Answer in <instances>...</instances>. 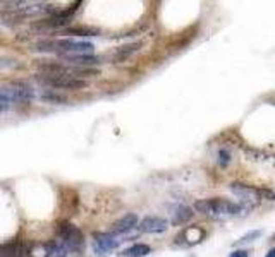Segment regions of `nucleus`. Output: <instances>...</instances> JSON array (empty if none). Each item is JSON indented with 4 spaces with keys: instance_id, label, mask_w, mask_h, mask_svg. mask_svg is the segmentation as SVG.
<instances>
[{
    "instance_id": "nucleus-1",
    "label": "nucleus",
    "mask_w": 275,
    "mask_h": 257,
    "mask_svg": "<svg viewBox=\"0 0 275 257\" xmlns=\"http://www.w3.org/2000/svg\"><path fill=\"white\" fill-rule=\"evenodd\" d=\"M34 50L38 52H57L58 55L76 57V55H91L95 50V45L90 41H77V39L66 38V39H47L34 45Z\"/></svg>"
},
{
    "instance_id": "nucleus-2",
    "label": "nucleus",
    "mask_w": 275,
    "mask_h": 257,
    "mask_svg": "<svg viewBox=\"0 0 275 257\" xmlns=\"http://www.w3.org/2000/svg\"><path fill=\"white\" fill-rule=\"evenodd\" d=\"M194 209L208 218H225V216H235L243 211V206L229 199H201L194 202Z\"/></svg>"
},
{
    "instance_id": "nucleus-3",
    "label": "nucleus",
    "mask_w": 275,
    "mask_h": 257,
    "mask_svg": "<svg viewBox=\"0 0 275 257\" xmlns=\"http://www.w3.org/2000/svg\"><path fill=\"white\" fill-rule=\"evenodd\" d=\"M57 239L66 245V249L71 252H80L85 245V237H83L81 230L76 228L71 223H61L57 228Z\"/></svg>"
},
{
    "instance_id": "nucleus-4",
    "label": "nucleus",
    "mask_w": 275,
    "mask_h": 257,
    "mask_svg": "<svg viewBox=\"0 0 275 257\" xmlns=\"http://www.w3.org/2000/svg\"><path fill=\"white\" fill-rule=\"evenodd\" d=\"M40 81L47 86H50L52 90H81V88H86V81L76 77V76H69V74H58V76H43L40 74Z\"/></svg>"
},
{
    "instance_id": "nucleus-5",
    "label": "nucleus",
    "mask_w": 275,
    "mask_h": 257,
    "mask_svg": "<svg viewBox=\"0 0 275 257\" xmlns=\"http://www.w3.org/2000/svg\"><path fill=\"white\" fill-rule=\"evenodd\" d=\"M121 240L115 239V235L112 233H103V231H95L93 233V250L98 255H107L110 252H114L119 247Z\"/></svg>"
},
{
    "instance_id": "nucleus-6",
    "label": "nucleus",
    "mask_w": 275,
    "mask_h": 257,
    "mask_svg": "<svg viewBox=\"0 0 275 257\" xmlns=\"http://www.w3.org/2000/svg\"><path fill=\"white\" fill-rule=\"evenodd\" d=\"M167 228H169V221L160 216H145L138 223V230L143 233H164Z\"/></svg>"
},
{
    "instance_id": "nucleus-7",
    "label": "nucleus",
    "mask_w": 275,
    "mask_h": 257,
    "mask_svg": "<svg viewBox=\"0 0 275 257\" xmlns=\"http://www.w3.org/2000/svg\"><path fill=\"white\" fill-rule=\"evenodd\" d=\"M6 91V95L9 96L11 103L14 101H29L33 100V90L26 84H21V82H16V84H11V86H6L2 88Z\"/></svg>"
},
{
    "instance_id": "nucleus-8",
    "label": "nucleus",
    "mask_w": 275,
    "mask_h": 257,
    "mask_svg": "<svg viewBox=\"0 0 275 257\" xmlns=\"http://www.w3.org/2000/svg\"><path fill=\"white\" fill-rule=\"evenodd\" d=\"M0 255L2 257H28L29 249L23 240L14 239L7 244L0 245Z\"/></svg>"
},
{
    "instance_id": "nucleus-9",
    "label": "nucleus",
    "mask_w": 275,
    "mask_h": 257,
    "mask_svg": "<svg viewBox=\"0 0 275 257\" xmlns=\"http://www.w3.org/2000/svg\"><path fill=\"white\" fill-rule=\"evenodd\" d=\"M138 223H140V220H138L136 212H127V215H124L122 218H119L114 225H112V231H110V233L112 235L127 233V231H131L132 228H136Z\"/></svg>"
},
{
    "instance_id": "nucleus-10",
    "label": "nucleus",
    "mask_w": 275,
    "mask_h": 257,
    "mask_svg": "<svg viewBox=\"0 0 275 257\" xmlns=\"http://www.w3.org/2000/svg\"><path fill=\"white\" fill-rule=\"evenodd\" d=\"M230 190L244 202H254V201H258V197H260V190L253 189V187H249V185H244V184H235V182L230 185Z\"/></svg>"
},
{
    "instance_id": "nucleus-11",
    "label": "nucleus",
    "mask_w": 275,
    "mask_h": 257,
    "mask_svg": "<svg viewBox=\"0 0 275 257\" xmlns=\"http://www.w3.org/2000/svg\"><path fill=\"white\" fill-rule=\"evenodd\" d=\"M151 252V247L146 244H134L121 252V257H146Z\"/></svg>"
},
{
    "instance_id": "nucleus-12",
    "label": "nucleus",
    "mask_w": 275,
    "mask_h": 257,
    "mask_svg": "<svg viewBox=\"0 0 275 257\" xmlns=\"http://www.w3.org/2000/svg\"><path fill=\"white\" fill-rule=\"evenodd\" d=\"M67 62H71L72 66H80V67H90L96 66V63H102V58L96 55H76V57H66Z\"/></svg>"
},
{
    "instance_id": "nucleus-13",
    "label": "nucleus",
    "mask_w": 275,
    "mask_h": 257,
    "mask_svg": "<svg viewBox=\"0 0 275 257\" xmlns=\"http://www.w3.org/2000/svg\"><path fill=\"white\" fill-rule=\"evenodd\" d=\"M194 212L189 206H179L178 209L174 211V216H172V225H184L193 218Z\"/></svg>"
},
{
    "instance_id": "nucleus-14",
    "label": "nucleus",
    "mask_w": 275,
    "mask_h": 257,
    "mask_svg": "<svg viewBox=\"0 0 275 257\" xmlns=\"http://www.w3.org/2000/svg\"><path fill=\"white\" fill-rule=\"evenodd\" d=\"M64 34H69V36H95V34H98V29H93V28H71V29H66Z\"/></svg>"
},
{
    "instance_id": "nucleus-15",
    "label": "nucleus",
    "mask_w": 275,
    "mask_h": 257,
    "mask_svg": "<svg viewBox=\"0 0 275 257\" xmlns=\"http://www.w3.org/2000/svg\"><path fill=\"white\" fill-rule=\"evenodd\" d=\"M263 235V230H251L248 231L244 237H241V239L235 242V245H246V244H251V242H254L257 239H260V237Z\"/></svg>"
},
{
    "instance_id": "nucleus-16",
    "label": "nucleus",
    "mask_w": 275,
    "mask_h": 257,
    "mask_svg": "<svg viewBox=\"0 0 275 257\" xmlns=\"http://www.w3.org/2000/svg\"><path fill=\"white\" fill-rule=\"evenodd\" d=\"M140 47H141V43H132V45H127V47H122L119 52H117V55L115 58H119V60H122V58H126V57H129L131 53H134L140 50Z\"/></svg>"
},
{
    "instance_id": "nucleus-17",
    "label": "nucleus",
    "mask_w": 275,
    "mask_h": 257,
    "mask_svg": "<svg viewBox=\"0 0 275 257\" xmlns=\"http://www.w3.org/2000/svg\"><path fill=\"white\" fill-rule=\"evenodd\" d=\"M217 163H219V166H222V168H225L230 163V153H229V149H220L219 151V158H217Z\"/></svg>"
},
{
    "instance_id": "nucleus-18",
    "label": "nucleus",
    "mask_w": 275,
    "mask_h": 257,
    "mask_svg": "<svg viewBox=\"0 0 275 257\" xmlns=\"http://www.w3.org/2000/svg\"><path fill=\"white\" fill-rule=\"evenodd\" d=\"M42 98H43V100H47V101H66V98H64V96L52 95V93H48V95H43Z\"/></svg>"
},
{
    "instance_id": "nucleus-19",
    "label": "nucleus",
    "mask_w": 275,
    "mask_h": 257,
    "mask_svg": "<svg viewBox=\"0 0 275 257\" xmlns=\"http://www.w3.org/2000/svg\"><path fill=\"white\" fill-rule=\"evenodd\" d=\"M229 257H248L246 250H234L232 254H229Z\"/></svg>"
},
{
    "instance_id": "nucleus-20",
    "label": "nucleus",
    "mask_w": 275,
    "mask_h": 257,
    "mask_svg": "<svg viewBox=\"0 0 275 257\" xmlns=\"http://www.w3.org/2000/svg\"><path fill=\"white\" fill-rule=\"evenodd\" d=\"M265 257H275V249H270L268 252H267V255Z\"/></svg>"
},
{
    "instance_id": "nucleus-21",
    "label": "nucleus",
    "mask_w": 275,
    "mask_h": 257,
    "mask_svg": "<svg viewBox=\"0 0 275 257\" xmlns=\"http://www.w3.org/2000/svg\"><path fill=\"white\" fill-rule=\"evenodd\" d=\"M0 110H2V106H0Z\"/></svg>"
}]
</instances>
